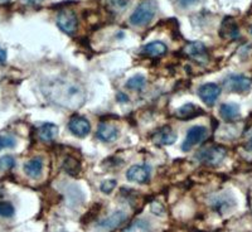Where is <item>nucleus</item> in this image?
Listing matches in <instances>:
<instances>
[{
    "label": "nucleus",
    "instance_id": "cd10ccee",
    "mask_svg": "<svg viewBox=\"0 0 252 232\" xmlns=\"http://www.w3.org/2000/svg\"><path fill=\"white\" fill-rule=\"evenodd\" d=\"M107 3L115 10H123V9L126 8L129 0H107Z\"/></svg>",
    "mask_w": 252,
    "mask_h": 232
},
{
    "label": "nucleus",
    "instance_id": "6e6552de",
    "mask_svg": "<svg viewBox=\"0 0 252 232\" xmlns=\"http://www.w3.org/2000/svg\"><path fill=\"white\" fill-rule=\"evenodd\" d=\"M220 87L217 83H204L198 89V96L206 103L207 106H213L220 98Z\"/></svg>",
    "mask_w": 252,
    "mask_h": 232
},
{
    "label": "nucleus",
    "instance_id": "423d86ee",
    "mask_svg": "<svg viewBox=\"0 0 252 232\" xmlns=\"http://www.w3.org/2000/svg\"><path fill=\"white\" fill-rule=\"evenodd\" d=\"M207 133L208 132H207L206 126H202V125L192 126V128L187 132L186 140H184L183 144H182V150H183V152H189V150L192 149L193 146L201 144L202 141L206 139Z\"/></svg>",
    "mask_w": 252,
    "mask_h": 232
},
{
    "label": "nucleus",
    "instance_id": "9d476101",
    "mask_svg": "<svg viewBox=\"0 0 252 232\" xmlns=\"http://www.w3.org/2000/svg\"><path fill=\"white\" fill-rule=\"evenodd\" d=\"M184 53L198 63H206L208 61V51L201 42H190L187 44Z\"/></svg>",
    "mask_w": 252,
    "mask_h": 232
},
{
    "label": "nucleus",
    "instance_id": "f8f14e48",
    "mask_svg": "<svg viewBox=\"0 0 252 232\" xmlns=\"http://www.w3.org/2000/svg\"><path fill=\"white\" fill-rule=\"evenodd\" d=\"M126 221V213L123 212V211H116V212L112 213L111 216L106 218V220L101 221L98 224V229L102 230L105 232H109L115 230L116 227H119L120 225H123Z\"/></svg>",
    "mask_w": 252,
    "mask_h": 232
},
{
    "label": "nucleus",
    "instance_id": "72a5a7b5",
    "mask_svg": "<svg viewBox=\"0 0 252 232\" xmlns=\"http://www.w3.org/2000/svg\"><path fill=\"white\" fill-rule=\"evenodd\" d=\"M9 1H10V0H0V5H5Z\"/></svg>",
    "mask_w": 252,
    "mask_h": 232
},
{
    "label": "nucleus",
    "instance_id": "c756f323",
    "mask_svg": "<svg viewBox=\"0 0 252 232\" xmlns=\"http://www.w3.org/2000/svg\"><path fill=\"white\" fill-rule=\"evenodd\" d=\"M246 149L252 150V129L247 133V143H246Z\"/></svg>",
    "mask_w": 252,
    "mask_h": 232
},
{
    "label": "nucleus",
    "instance_id": "473e14b6",
    "mask_svg": "<svg viewBox=\"0 0 252 232\" xmlns=\"http://www.w3.org/2000/svg\"><path fill=\"white\" fill-rule=\"evenodd\" d=\"M116 99H118V101H120V102H126V101H129V98H127L125 94H119Z\"/></svg>",
    "mask_w": 252,
    "mask_h": 232
},
{
    "label": "nucleus",
    "instance_id": "b1692460",
    "mask_svg": "<svg viewBox=\"0 0 252 232\" xmlns=\"http://www.w3.org/2000/svg\"><path fill=\"white\" fill-rule=\"evenodd\" d=\"M15 166V159L12 155H4L0 157V172H6L14 168Z\"/></svg>",
    "mask_w": 252,
    "mask_h": 232
},
{
    "label": "nucleus",
    "instance_id": "aec40b11",
    "mask_svg": "<svg viewBox=\"0 0 252 232\" xmlns=\"http://www.w3.org/2000/svg\"><path fill=\"white\" fill-rule=\"evenodd\" d=\"M240 35L237 26L232 19H226L220 28V37L226 39H237Z\"/></svg>",
    "mask_w": 252,
    "mask_h": 232
},
{
    "label": "nucleus",
    "instance_id": "2f4dec72",
    "mask_svg": "<svg viewBox=\"0 0 252 232\" xmlns=\"http://www.w3.org/2000/svg\"><path fill=\"white\" fill-rule=\"evenodd\" d=\"M24 4H28V5H38L40 4L43 0H22Z\"/></svg>",
    "mask_w": 252,
    "mask_h": 232
},
{
    "label": "nucleus",
    "instance_id": "20e7f679",
    "mask_svg": "<svg viewBox=\"0 0 252 232\" xmlns=\"http://www.w3.org/2000/svg\"><path fill=\"white\" fill-rule=\"evenodd\" d=\"M77 15L71 9H63L57 15V26L63 33L72 35L77 29Z\"/></svg>",
    "mask_w": 252,
    "mask_h": 232
},
{
    "label": "nucleus",
    "instance_id": "412c9836",
    "mask_svg": "<svg viewBox=\"0 0 252 232\" xmlns=\"http://www.w3.org/2000/svg\"><path fill=\"white\" fill-rule=\"evenodd\" d=\"M123 232H152V227L148 221L139 218L131 222L126 229H124Z\"/></svg>",
    "mask_w": 252,
    "mask_h": 232
},
{
    "label": "nucleus",
    "instance_id": "bb28decb",
    "mask_svg": "<svg viewBox=\"0 0 252 232\" xmlns=\"http://www.w3.org/2000/svg\"><path fill=\"white\" fill-rule=\"evenodd\" d=\"M115 187H116V181H112V179H107V181L102 182L100 186V189L101 192L105 193V195H109V193H111L112 191L115 189Z\"/></svg>",
    "mask_w": 252,
    "mask_h": 232
},
{
    "label": "nucleus",
    "instance_id": "a211bd4d",
    "mask_svg": "<svg viewBox=\"0 0 252 232\" xmlns=\"http://www.w3.org/2000/svg\"><path fill=\"white\" fill-rule=\"evenodd\" d=\"M144 55L149 56V57H160V56L165 55L166 52V46L163 42H159V40H154V42H150V43L145 44L141 49Z\"/></svg>",
    "mask_w": 252,
    "mask_h": 232
},
{
    "label": "nucleus",
    "instance_id": "5701e85b",
    "mask_svg": "<svg viewBox=\"0 0 252 232\" xmlns=\"http://www.w3.org/2000/svg\"><path fill=\"white\" fill-rule=\"evenodd\" d=\"M14 213H15V209L12 203H9V202H5V201H0V217H4V218L13 217Z\"/></svg>",
    "mask_w": 252,
    "mask_h": 232
},
{
    "label": "nucleus",
    "instance_id": "6ab92c4d",
    "mask_svg": "<svg viewBox=\"0 0 252 232\" xmlns=\"http://www.w3.org/2000/svg\"><path fill=\"white\" fill-rule=\"evenodd\" d=\"M199 114H203V110L195 106L194 103H186L182 107L177 110V116L179 119H194L197 118Z\"/></svg>",
    "mask_w": 252,
    "mask_h": 232
},
{
    "label": "nucleus",
    "instance_id": "ddd939ff",
    "mask_svg": "<svg viewBox=\"0 0 252 232\" xmlns=\"http://www.w3.org/2000/svg\"><path fill=\"white\" fill-rule=\"evenodd\" d=\"M96 136L102 143H112V141H115L119 138V129L115 125H112V124H101L98 126Z\"/></svg>",
    "mask_w": 252,
    "mask_h": 232
},
{
    "label": "nucleus",
    "instance_id": "7c9ffc66",
    "mask_svg": "<svg viewBox=\"0 0 252 232\" xmlns=\"http://www.w3.org/2000/svg\"><path fill=\"white\" fill-rule=\"evenodd\" d=\"M6 61V51L3 48H0V66L4 65Z\"/></svg>",
    "mask_w": 252,
    "mask_h": 232
},
{
    "label": "nucleus",
    "instance_id": "dca6fc26",
    "mask_svg": "<svg viewBox=\"0 0 252 232\" xmlns=\"http://www.w3.org/2000/svg\"><path fill=\"white\" fill-rule=\"evenodd\" d=\"M24 172L31 178H39L43 172V159L35 157L24 164Z\"/></svg>",
    "mask_w": 252,
    "mask_h": 232
},
{
    "label": "nucleus",
    "instance_id": "393cba45",
    "mask_svg": "<svg viewBox=\"0 0 252 232\" xmlns=\"http://www.w3.org/2000/svg\"><path fill=\"white\" fill-rule=\"evenodd\" d=\"M63 166H64V170L71 175L77 174L78 170H80V164H78V162L76 161V159H73V158H68V159L64 162Z\"/></svg>",
    "mask_w": 252,
    "mask_h": 232
},
{
    "label": "nucleus",
    "instance_id": "c85d7f7f",
    "mask_svg": "<svg viewBox=\"0 0 252 232\" xmlns=\"http://www.w3.org/2000/svg\"><path fill=\"white\" fill-rule=\"evenodd\" d=\"M197 1H199V0H178V3H179V5H181L182 8H188V6L193 5V4H195Z\"/></svg>",
    "mask_w": 252,
    "mask_h": 232
},
{
    "label": "nucleus",
    "instance_id": "4be33fe9",
    "mask_svg": "<svg viewBox=\"0 0 252 232\" xmlns=\"http://www.w3.org/2000/svg\"><path fill=\"white\" fill-rule=\"evenodd\" d=\"M146 86V78L141 75L132 76L131 78L127 80L126 87L131 91H143Z\"/></svg>",
    "mask_w": 252,
    "mask_h": 232
},
{
    "label": "nucleus",
    "instance_id": "f257e3e1",
    "mask_svg": "<svg viewBox=\"0 0 252 232\" xmlns=\"http://www.w3.org/2000/svg\"><path fill=\"white\" fill-rule=\"evenodd\" d=\"M42 92L48 101L63 109L76 110L86 101V90L76 80L56 77L47 80L42 85Z\"/></svg>",
    "mask_w": 252,
    "mask_h": 232
},
{
    "label": "nucleus",
    "instance_id": "f03ea898",
    "mask_svg": "<svg viewBox=\"0 0 252 232\" xmlns=\"http://www.w3.org/2000/svg\"><path fill=\"white\" fill-rule=\"evenodd\" d=\"M157 13V3L154 0H143L136 8L134 13L130 15V23L136 27L148 26L155 17Z\"/></svg>",
    "mask_w": 252,
    "mask_h": 232
},
{
    "label": "nucleus",
    "instance_id": "0eeeda50",
    "mask_svg": "<svg viewBox=\"0 0 252 232\" xmlns=\"http://www.w3.org/2000/svg\"><path fill=\"white\" fill-rule=\"evenodd\" d=\"M150 175H152V168L148 164H136V166H130L126 172V178L130 182L140 184L149 182Z\"/></svg>",
    "mask_w": 252,
    "mask_h": 232
},
{
    "label": "nucleus",
    "instance_id": "7ed1b4c3",
    "mask_svg": "<svg viewBox=\"0 0 252 232\" xmlns=\"http://www.w3.org/2000/svg\"><path fill=\"white\" fill-rule=\"evenodd\" d=\"M227 155V150L223 146L220 145H211L203 148L195 154V158L199 163L208 166H217L224 161Z\"/></svg>",
    "mask_w": 252,
    "mask_h": 232
},
{
    "label": "nucleus",
    "instance_id": "a878e982",
    "mask_svg": "<svg viewBox=\"0 0 252 232\" xmlns=\"http://www.w3.org/2000/svg\"><path fill=\"white\" fill-rule=\"evenodd\" d=\"M17 140L12 135H1L0 134V152L3 149H8V148H14Z\"/></svg>",
    "mask_w": 252,
    "mask_h": 232
},
{
    "label": "nucleus",
    "instance_id": "f3484780",
    "mask_svg": "<svg viewBox=\"0 0 252 232\" xmlns=\"http://www.w3.org/2000/svg\"><path fill=\"white\" fill-rule=\"evenodd\" d=\"M220 114L226 121H235L240 118V106L237 103H222Z\"/></svg>",
    "mask_w": 252,
    "mask_h": 232
},
{
    "label": "nucleus",
    "instance_id": "39448f33",
    "mask_svg": "<svg viewBox=\"0 0 252 232\" xmlns=\"http://www.w3.org/2000/svg\"><path fill=\"white\" fill-rule=\"evenodd\" d=\"M224 89L231 92H237V94H245L250 91L252 86L251 78L242 75H231L227 76L223 80Z\"/></svg>",
    "mask_w": 252,
    "mask_h": 232
},
{
    "label": "nucleus",
    "instance_id": "1a4fd4ad",
    "mask_svg": "<svg viewBox=\"0 0 252 232\" xmlns=\"http://www.w3.org/2000/svg\"><path fill=\"white\" fill-rule=\"evenodd\" d=\"M68 129L78 138H85L91 133V124L83 116H73L68 121Z\"/></svg>",
    "mask_w": 252,
    "mask_h": 232
},
{
    "label": "nucleus",
    "instance_id": "2eb2a0df",
    "mask_svg": "<svg viewBox=\"0 0 252 232\" xmlns=\"http://www.w3.org/2000/svg\"><path fill=\"white\" fill-rule=\"evenodd\" d=\"M211 204H212V208L216 209L217 212L224 213L235 204V201H233V198L231 197V196L224 195L223 193V195L215 196V197L212 198Z\"/></svg>",
    "mask_w": 252,
    "mask_h": 232
},
{
    "label": "nucleus",
    "instance_id": "4468645a",
    "mask_svg": "<svg viewBox=\"0 0 252 232\" xmlns=\"http://www.w3.org/2000/svg\"><path fill=\"white\" fill-rule=\"evenodd\" d=\"M58 132V126L56 124L52 123H44L38 128L37 134L39 140L44 141V143H49V141H53L56 138H57Z\"/></svg>",
    "mask_w": 252,
    "mask_h": 232
},
{
    "label": "nucleus",
    "instance_id": "9b49d317",
    "mask_svg": "<svg viewBox=\"0 0 252 232\" xmlns=\"http://www.w3.org/2000/svg\"><path fill=\"white\" fill-rule=\"evenodd\" d=\"M153 143L158 146H165V145H172L177 140V134L174 130L169 126H164L160 129L155 132L152 136Z\"/></svg>",
    "mask_w": 252,
    "mask_h": 232
}]
</instances>
